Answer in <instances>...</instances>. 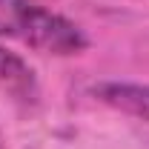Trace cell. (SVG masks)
I'll list each match as a JSON object with an SVG mask.
<instances>
[{
  "label": "cell",
  "mask_w": 149,
  "mask_h": 149,
  "mask_svg": "<svg viewBox=\"0 0 149 149\" xmlns=\"http://www.w3.org/2000/svg\"><path fill=\"white\" fill-rule=\"evenodd\" d=\"M0 37L57 57L89 49V37L74 20L46 9L37 0H0Z\"/></svg>",
  "instance_id": "cell-1"
},
{
  "label": "cell",
  "mask_w": 149,
  "mask_h": 149,
  "mask_svg": "<svg viewBox=\"0 0 149 149\" xmlns=\"http://www.w3.org/2000/svg\"><path fill=\"white\" fill-rule=\"evenodd\" d=\"M92 95L112 109L149 123V86L123 83V80H103V83L92 86Z\"/></svg>",
  "instance_id": "cell-3"
},
{
  "label": "cell",
  "mask_w": 149,
  "mask_h": 149,
  "mask_svg": "<svg viewBox=\"0 0 149 149\" xmlns=\"http://www.w3.org/2000/svg\"><path fill=\"white\" fill-rule=\"evenodd\" d=\"M0 92H6L12 100H17L23 106H35L40 97L35 69L17 55L0 46Z\"/></svg>",
  "instance_id": "cell-2"
}]
</instances>
